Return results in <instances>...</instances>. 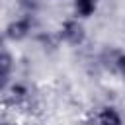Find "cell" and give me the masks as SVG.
Wrapping results in <instances>:
<instances>
[{
    "label": "cell",
    "instance_id": "6da1fadb",
    "mask_svg": "<svg viewBox=\"0 0 125 125\" xmlns=\"http://www.w3.org/2000/svg\"><path fill=\"white\" fill-rule=\"evenodd\" d=\"M61 35L64 41H68L70 45H80L86 37L84 33V27L76 21V20H66L62 23V29H61Z\"/></svg>",
    "mask_w": 125,
    "mask_h": 125
},
{
    "label": "cell",
    "instance_id": "7a4b0ae2",
    "mask_svg": "<svg viewBox=\"0 0 125 125\" xmlns=\"http://www.w3.org/2000/svg\"><path fill=\"white\" fill-rule=\"evenodd\" d=\"M31 29V20L29 18H21V20H16L12 21L8 27H6V37L12 39V41H20L23 39Z\"/></svg>",
    "mask_w": 125,
    "mask_h": 125
},
{
    "label": "cell",
    "instance_id": "3957f363",
    "mask_svg": "<svg viewBox=\"0 0 125 125\" xmlns=\"http://www.w3.org/2000/svg\"><path fill=\"white\" fill-rule=\"evenodd\" d=\"M100 125H123V121L113 107H105L100 113Z\"/></svg>",
    "mask_w": 125,
    "mask_h": 125
},
{
    "label": "cell",
    "instance_id": "277c9868",
    "mask_svg": "<svg viewBox=\"0 0 125 125\" xmlns=\"http://www.w3.org/2000/svg\"><path fill=\"white\" fill-rule=\"evenodd\" d=\"M74 6H76V12H78L82 18H88V16H92L94 10H96V0H76Z\"/></svg>",
    "mask_w": 125,
    "mask_h": 125
},
{
    "label": "cell",
    "instance_id": "5b68a950",
    "mask_svg": "<svg viewBox=\"0 0 125 125\" xmlns=\"http://www.w3.org/2000/svg\"><path fill=\"white\" fill-rule=\"evenodd\" d=\"M12 66H14V59L10 53L6 51H0V70L4 72H12Z\"/></svg>",
    "mask_w": 125,
    "mask_h": 125
},
{
    "label": "cell",
    "instance_id": "8992f818",
    "mask_svg": "<svg viewBox=\"0 0 125 125\" xmlns=\"http://www.w3.org/2000/svg\"><path fill=\"white\" fill-rule=\"evenodd\" d=\"M8 80H10V72H4V70H0V90L8 84Z\"/></svg>",
    "mask_w": 125,
    "mask_h": 125
},
{
    "label": "cell",
    "instance_id": "52a82bcc",
    "mask_svg": "<svg viewBox=\"0 0 125 125\" xmlns=\"http://www.w3.org/2000/svg\"><path fill=\"white\" fill-rule=\"evenodd\" d=\"M117 68H119V72L125 76V55H119V57H117Z\"/></svg>",
    "mask_w": 125,
    "mask_h": 125
},
{
    "label": "cell",
    "instance_id": "ba28073f",
    "mask_svg": "<svg viewBox=\"0 0 125 125\" xmlns=\"http://www.w3.org/2000/svg\"><path fill=\"white\" fill-rule=\"evenodd\" d=\"M0 125H12V123H0Z\"/></svg>",
    "mask_w": 125,
    "mask_h": 125
}]
</instances>
